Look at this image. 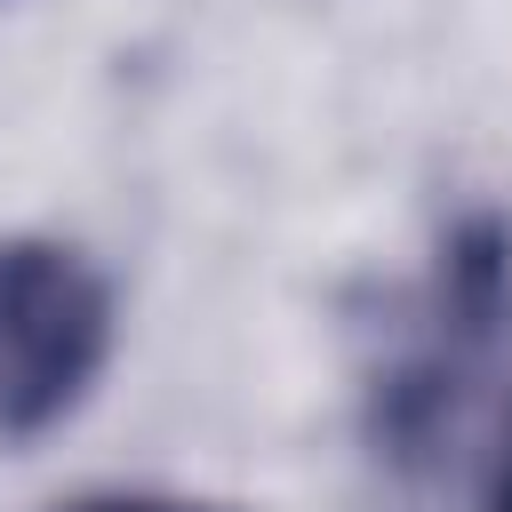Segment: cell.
<instances>
[{
    "label": "cell",
    "mask_w": 512,
    "mask_h": 512,
    "mask_svg": "<svg viewBox=\"0 0 512 512\" xmlns=\"http://www.w3.org/2000/svg\"><path fill=\"white\" fill-rule=\"evenodd\" d=\"M72 512H208V504H168V496H96V504H72Z\"/></svg>",
    "instance_id": "cell-3"
},
{
    "label": "cell",
    "mask_w": 512,
    "mask_h": 512,
    "mask_svg": "<svg viewBox=\"0 0 512 512\" xmlns=\"http://www.w3.org/2000/svg\"><path fill=\"white\" fill-rule=\"evenodd\" d=\"M112 352V288L64 240H0V440L64 424Z\"/></svg>",
    "instance_id": "cell-1"
},
{
    "label": "cell",
    "mask_w": 512,
    "mask_h": 512,
    "mask_svg": "<svg viewBox=\"0 0 512 512\" xmlns=\"http://www.w3.org/2000/svg\"><path fill=\"white\" fill-rule=\"evenodd\" d=\"M504 312H512V232H504L496 216H472V224L448 232V248H440V288H432V328H424L416 360L384 384V408H376V432H384L400 456L440 424L456 376L488 352V336L504 328Z\"/></svg>",
    "instance_id": "cell-2"
},
{
    "label": "cell",
    "mask_w": 512,
    "mask_h": 512,
    "mask_svg": "<svg viewBox=\"0 0 512 512\" xmlns=\"http://www.w3.org/2000/svg\"><path fill=\"white\" fill-rule=\"evenodd\" d=\"M488 512H512V448H504V464H496V480H488Z\"/></svg>",
    "instance_id": "cell-4"
}]
</instances>
